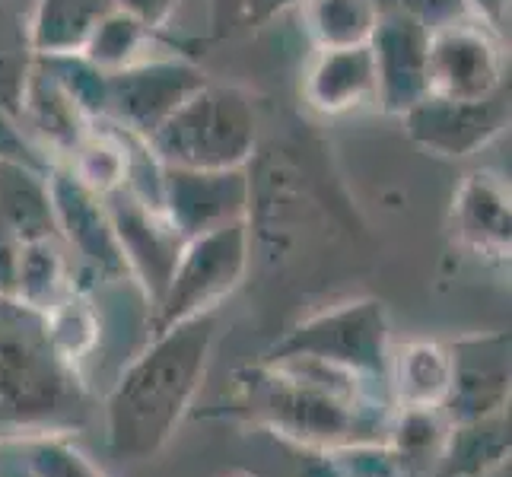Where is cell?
<instances>
[{
  "mask_svg": "<svg viewBox=\"0 0 512 477\" xmlns=\"http://www.w3.org/2000/svg\"><path fill=\"white\" fill-rule=\"evenodd\" d=\"M395 401L385 382H369L306 357L258 360L233 373V388L204 417L239 420L306 452L385 443Z\"/></svg>",
  "mask_w": 512,
  "mask_h": 477,
  "instance_id": "6da1fadb",
  "label": "cell"
},
{
  "mask_svg": "<svg viewBox=\"0 0 512 477\" xmlns=\"http://www.w3.org/2000/svg\"><path fill=\"white\" fill-rule=\"evenodd\" d=\"M217 328V312L188 318L153 334L150 344L121 369L105 398V436L118 458L147 462L169 446L204 385Z\"/></svg>",
  "mask_w": 512,
  "mask_h": 477,
  "instance_id": "7a4b0ae2",
  "label": "cell"
},
{
  "mask_svg": "<svg viewBox=\"0 0 512 477\" xmlns=\"http://www.w3.org/2000/svg\"><path fill=\"white\" fill-rule=\"evenodd\" d=\"M93 398L80 366L48 341L45 318L0 296V443H32L90 427Z\"/></svg>",
  "mask_w": 512,
  "mask_h": 477,
  "instance_id": "3957f363",
  "label": "cell"
},
{
  "mask_svg": "<svg viewBox=\"0 0 512 477\" xmlns=\"http://www.w3.org/2000/svg\"><path fill=\"white\" fill-rule=\"evenodd\" d=\"M144 147L169 169H245L258 156V109L239 86L207 80Z\"/></svg>",
  "mask_w": 512,
  "mask_h": 477,
  "instance_id": "277c9868",
  "label": "cell"
},
{
  "mask_svg": "<svg viewBox=\"0 0 512 477\" xmlns=\"http://www.w3.org/2000/svg\"><path fill=\"white\" fill-rule=\"evenodd\" d=\"M287 357L319 360L347 369L360 379L388 385L392 325H388L385 303L373 296H360L303 318L264 350V360Z\"/></svg>",
  "mask_w": 512,
  "mask_h": 477,
  "instance_id": "5b68a950",
  "label": "cell"
},
{
  "mask_svg": "<svg viewBox=\"0 0 512 477\" xmlns=\"http://www.w3.org/2000/svg\"><path fill=\"white\" fill-rule=\"evenodd\" d=\"M252 268V233L249 220L226 223L210 233L185 239L169 284L160 303L150 309L147 331L163 334L172 325H182L188 318L217 312L223 299L233 296L245 274Z\"/></svg>",
  "mask_w": 512,
  "mask_h": 477,
  "instance_id": "8992f818",
  "label": "cell"
},
{
  "mask_svg": "<svg viewBox=\"0 0 512 477\" xmlns=\"http://www.w3.org/2000/svg\"><path fill=\"white\" fill-rule=\"evenodd\" d=\"M509 86L506 39L462 16L430 32V96L487 99Z\"/></svg>",
  "mask_w": 512,
  "mask_h": 477,
  "instance_id": "52a82bcc",
  "label": "cell"
},
{
  "mask_svg": "<svg viewBox=\"0 0 512 477\" xmlns=\"http://www.w3.org/2000/svg\"><path fill=\"white\" fill-rule=\"evenodd\" d=\"M210 77L188 58H140L109 74L105 118L147 140Z\"/></svg>",
  "mask_w": 512,
  "mask_h": 477,
  "instance_id": "ba28073f",
  "label": "cell"
},
{
  "mask_svg": "<svg viewBox=\"0 0 512 477\" xmlns=\"http://www.w3.org/2000/svg\"><path fill=\"white\" fill-rule=\"evenodd\" d=\"M102 201L109 207L121 255H125L128 264V277L140 287L147 306L153 309L169 284V274L185 245V236L172 226L160 204L140 198L128 185L105 194Z\"/></svg>",
  "mask_w": 512,
  "mask_h": 477,
  "instance_id": "9c48e42d",
  "label": "cell"
},
{
  "mask_svg": "<svg viewBox=\"0 0 512 477\" xmlns=\"http://www.w3.org/2000/svg\"><path fill=\"white\" fill-rule=\"evenodd\" d=\"M401 125L414 147L443 159H465L509 128V86L474 102L427 96L401 115Z\"/></svg>",
  "mask_w": 512,
  "mask_h": 477,
  "instance_id": "30bf717a",
  "label": "cell"
},
{
  "mask_svg": "<svg viewBox=\"0 0 512 477\" xmlns=\"http://www.w3.org/2000/svg\"><path fill=\"white\" fill-rule=\"evenodd\" d=\"M252 182L245 169L160 166V207L185 239L249 220Z\"/></svg>",
  "mask_w": 512,
  "mask_h": 477,
  "instance_id": "8fae6325",
  "label": "cell"
},
{
  "mask_svg": "<svg viewBox=\"0 0 512 477\" xmlns=\"http://www.w3.org/2000/svg\"><path fill=\"white\" fill-rule=\"evenodd\" d=\"M48 191L51 207H55L58 239H64L67 249L77 252V258L93 271V277L105 280V284L131 280L109 207H105L99 194L80 185L67 166L48 169Z\"/></svg>",
  "mask_w": 512,
  "mask_h": 477,
  "instance_id": "7c38bea8",
  "label": "cell"
},
{
  "mask_svg": "<svg viewBox=\"0 0 512 477\" xmlns=\"http://www.w3.org/2000/svg\"><path fill=\"white\" fill-rule=\"evenodd\" d=\"M376 67V105L392 118L430 96V29L411 16L379 13L369 35Z\"/></svg>",
  "mask_w": 512,
  "mask_h": 477,
  "instance_id": "4fadbf2b",
  "label": "cell"
},
{
  "mask_svg": "<svg viewBox=\"0 0 512 477\" xmlns=\"http://www.w3.org/2000/svg\"><path fill=\"white\" fill-rule=\"evenodd\" d=\"M449 347L452 388L443 411L452 423H471L509 411V334H465Z\"/></svg>",
  "mask_w": 512,
  "mask_h": 477,
  "instance_id": "5bb4252c",
  "label": "cell"
},
{
  "mask_svg": "<svg viewBox=\"0 0 512 477\" xmlns=\"http://www.w3.org/2000/svg\"><path fill=\"white\" fill-rule=\"evenodd\" d=\"M449 226L465 252L484 261H509L512 252V198L509 182L493 172H468L449 207Z\"/></svg>",
  "mask_w": 512,
  "mask_h": 477,
  "instance_id": "9a60e30c",
  "label": "cell"
},
{
  "mask_svg": "<svg viewBox=\"0 0 512 477\" xmlns=\"http://www.w3.org/2000/svg\"><path fill=\"white\" fill-rule=\"evenodd\" d=\"M303 99L312 112L325 118L376 105V67L369 45L315 48L303 74Z\"/></svg>",
  "mask_w": 512,
  "mask_h": 477,
  "instance_id": "2e32d148",
  "label": "cell"
},
{
  "mask_svg": "<svg viewBox=\"0 0 512 477\" xmlns=\"http://www.w3.org/2000/svg\"><path fill=\"white\" fill-rule=\"evenodd\" d=\"M20 121H23V128H29L26 134H35L45 144V150L58 153L64 159L96 128V121L80 109L74 96H70L55 77L48 74L39 58H35V67L23 90Z\"/></svg>",
  "mask_w": 512,
  "mask_h": 477,
  "instance_id": "e0dca14e",
  "label": "cell"
},
{
  "mask_svg": "<svg viewBox=\"0 0 512 477\" xmlns=\"http://www.w3.org/2000/svg\"><path fill=\"white\" fill-rule=\"evenodd\" d=\"M452 388V357L443 341L392 344L388 392L395 408H443Z\"/></svg>",
  "mask_w": 512,
  "mask_h": 477,
  "instance_id": "ac0fdd59",
  "label": "cell"
},
{
  "mask_svg": "<svg viewBox=\"0 0 512 477\" xmlns=\"http://www.w3.org/2000/svg\"><path fill=\"white\" fill-rule=\"evenodd\" d=\"M112 0H35L26 16L29 48L35 58H61L83 55L86 42L102 23L105 13H112Z\"/></svg>",
  "mask_w": 512,
  "mask_h": 477,
  "instance_id": "d6986e66",
  "label": "cell"
},
{
  "mask_svg": "<svg viewBox=\"0 0 512 477\" xmlns=\"http://www.w3.org/2000/svg\"><path fill=\"white\" fill-rule=\"evenodd\" d=\"M0 223L23 242L58 236L55 207L48 191V169L0 163Z\"/></svg>",
  "mask_w": 512,
  "mask_h": 477,
  "instance_id": "ffe728a7",
  "label": "cell"
},
{
  "mask_svg": "<svg viewBox=\"0 0 512 477\" xmlns=\"http://www.w3.org/2000/svg\"><path fill=\"white\" fill-rule=\"evenodd\" d=\"M452 420L443 408H395L388 427V449L404 477H436L449 446Z\"/></svg>",
  "mask_w": 512,
  "mask_h": 477,
  "instance_id": "44dd1931",
  "label": "cell"
},
{
  "mask_svg": "<svg viewBox=\"0 0 512 477\" xmlns=\"http://www.w3.org/2000/svg\"><path fill=\"white\" fill-rule=\"evenodd\" d=\"M134 147H137V137H131V134L93 128L74 147V153L67 156L64 166L70 169V175H74L80 185H86L93 194L105 198V194L128 185Z\"/></svg>",
  "mask_w": 512,
  "mask_h": 477,
  "instance_id": "7402d4cb",
  "label": "cell"
},
{
  "mask_svg": "<svg viewBox=\"0 0 512 477\" xmlns=\"http://www.w3.org/2000/svg\"><path fill=\"white\" fill-rule=\"evenodd\" d=\"M70 264L64 258V245L58 236L32 239L20 249V268H16V299L35 312H45L74 290Z\"/></svg>",
  "mask_w": 512,
  "mask_h": 477,
  "instance_id": "603a6c76",
  "label": "cell"
},
{
  "mask_svg": "<svg viewBox=\"0 0 512 477\" xmlns=\"http://www.w3.org/2000/svg\"><path fill=\"white\" fill-rule=\"evenodd\" d=\"M503 455H509V411L471 423H452L449 446L436 477H478Z\"/></svg>",
  "mask_w": 512,
  "mask_h": 477,
  "instance_id": "cb8c5ba5",
  "label": "cell"
},
{
  "mask_svg": "<svg viewBox=\"0 0 512 477\" xmlns=\"http://www.w3.org/2000/svg\"><path fill=\"white\" fill-rule=\"evenodd\" d=\"M299 10L315 48L366 45L379 20L373 0H299Z\"/></svg>",
  "mask_w": 512,
  "mask_h": 477,
  "instance_id": "d4e9b609",
  "label": "cell"
},
{
  "mask_svg": "<svg viewBox=\"0 0 512 477\" xmlns=\"http://www.w3.org/2000/svg\"><path fill=\"white\" fill-rule=\"evenodd\" d=\"M42 318H45L48 341L55 344V350L67 363L80 366L99 347V334H102L99 312L93 309V303L86 299L80 287H74L55 306L45 309Z\"/></svg>",
  "mask_w": 512,
  "mask_h": 477,
  "instance_id": "484cf974",
  "label": "cell"
},
{
  "mask_svg": "<svg viewBox=\"0 0 512 477\" xmlns=\"http://www.w3.org/2000/svg\"><path fill=\"white\" fill-rule=\"evenodd\" d=\"M35 67L26 16L10 0H0V109L20 118L23 90Z\"/></svg>",
  "mask_w": 512,
  "mask_h": 477,
  "instance_id": "4316f807",
  "label": "cell"
},
{
  "mask_svg": "<svg viewBox=\"0 0 512 477\" xmlns=\"http://www.w3.org/2000/svg\"><path fill=\"white\" fill-rule=\"evenodd\" d=\"M153 35L156 32L134 20V16L112 10L102 16V23L90 35V42L83 48V58L105 70V74H112V70H121L144 58V48L153 42Z\"/></svg>",
  "mask_w": 512,
  "mask_h": 477,
  "instance_id": "83f0119b",
  "label": "cell"
},
{
  "mask_svg": "<svg viewBox=\"0 0 512 477\" xmlns=\"http://www.w3.org/2000/svg\"><path fill=\"white\" fill-rule=\"evenodd\" d=\"M42 67L55 77L74 102L93 121L105 118V96H109V74L90 64L83 55H61V58H39Z\"/></svg>",
  "mask_w": 512,
  "mask_h": 477,
  "instance_id": "f1b7e54d",
  "label": "cell"
},
{
  "mask_svg": "<svg viewBox=\"0 0 512 477\" xmlns=\"http://www.w3.org/2000/svg\"><path fill=\"white\" fill-rule=\"evenodd\" d=\"M26 474L29 477H109L74 443H67V436L32 439L26 452Z\"/></svg>",
  "mask_w": 512,
  "mask_h": 477,
  "instance_id": "f546056e",
  "label": "cell"
},
{
  "mask_svg": "<svg viewBox=\"0 0 512 477\" xmlns=\"http://www.w3.org/2000/svg\"><path fill=\"white\" fill-rule=\"evenodd\" d=\"M290 7H299V0H210V32L217 39L255 32Z\"/></svg>",
  "mask_w": 512,
  "mask_h": 477,
  "instance_id": "4dcf8cb0",
  "label": "cell"
},
{
  "mask_svg": "<svg viewBox=\"0 0 512 477\" xmlns=\"http://www.w3.org/2000/svg\"><path fill=\"white\" fill-rule=\"evenodd\" d=\"M379 13H401V16H411L420 26H427L430 32L446 26L452 20H462L465 4L462 0H373Z\"/></svg>",
  "mask_w": 512,
  "mask_h": 477,
  "instance_id": "1f68e13d",
  "label": "cell"
},
{
  "mask_svg": "<svg viewBox=\"0 0 512 477\" xmlns=\"http://www.w3.org/2000/svg\"><path fill=\"white\" fill-rule=\"evenodd\" d=\"M0 163H23L35 169H51L48 159L32 147L29 134L23 131V121L0 109Z\"/></svg>",
  "mask_w": 512,
  "mask_h": 477,
  "instance_id": "d6a6232c",
  "label": "cell"
},
{
  "mask_svg": "<svg viewBox=\"0 0 512 477\" xmlns=\"http://www.w3.org/2000/svg\"><path fill=\"white\" fill-rule=\"evenodd\" d=\"M115 10L134 16L144 26H150L153 32H160L172 23V16L179 13L182 0H112Z\"/></svg>",
  "mask_w": 512,
  "mask_h": 477,
  "instance_id": "836d02e7",
  "label": "cell"
},
{
  "mask_svg": "<svg viewBox=\"0 0 512 477\" xmlns=\"http://www.w3.org/2000/svg\"><path fill=\"white\" fill-rule=\"evenodd\" d=\"M23 239L0 223V296H16V268H20Z\"/></svg>",
  "mask_w": 512,
  "mask_h": 477,
  "instance_id": "e575fe53",
  "label": "cell"
},
{
  "mask_svg": "<svg viewBox=\"0 0 512 477\" xmlns=\"http://www.w3.org/2000/svg\"><path fill=\"white\" fill-rule=\"evenodd\" d=\"M465 4V13L471 20L484 23L487 29H493L497 35H509V7L512 0H462Z\"/></svg>",
  "mask_w": 512,
  "mask_h": 477,
  "instance_id": "d590c367",
  "label": "cell"
},
{
  "mask_svg": "<svg viewBox=\"0 0 512 477\" xmlns=\"http://www.w3.org/2000/svg\"><path fill=\"white\" fill-rule=\"evenodd\" d=\"M220 477H258V474H252V471H242V468H236V471H226V474H220Z\"/></svg>",
  "mask_w": 512,
  "mask_h": 477,
  "instance_id": "8d00e7d4",
  "label": "cell"
}]
</instances>
